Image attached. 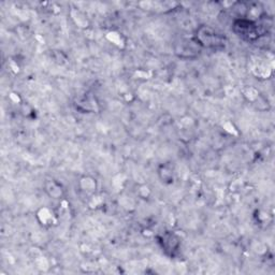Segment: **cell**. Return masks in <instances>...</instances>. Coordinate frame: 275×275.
I'll return each mask as SVG.
<instances>
[{
	"label": "cell",
	"instance_id": "6",
	"mask_svg": "<svg viewBox=\"0 0 275 275\" xmlns=\"http://www.w3.org/2000/svg\"><path fill=\"white\" fill-rule=\"evenodd\" d=\"M80 190H81L83 192L88 194H94L97 192L98 184L96 178H94L92 176H83L80 180Z\"/></svg>",
	"mask_w": 275,
	"mask_h": 275
},
{
	"label": "cell",
	"instance_id": "4",
	"mask_svg": "<svg viewBox=\"0 0 275 275\" xmlns=\"http://www.w3.org/2000/svg\"><path fill=\"white\" fill-rule=\"evenodd\" d=\"M160 243L162 248L167 252H169V254H174L176 252H178L180 245V238L173 232L164 234L160 238Z\"/></svg>",
	"mask_w": 275,
	"mask_h": 275
},
{
	"label": "cell",
	"instance_id": "2",
	"mask_svg": "<svg viewBox=\"0 0 275 275\" xmlns=\"http://www.w3.org/2000/svg\"><path fill=\"white\" fill-rule=\"evenodd\" d=\"M232 30L238 38L245 41H256L262 34L258 22L248 18H236L232 23Z\"/></svg>",
	"mask_w": 275,
	"mask_h": 275
},
{
	"label": "cell",
	"instance_id": "7",
	"mask_svg": "<svg viewBox=\"0 0 275 275\" xmlns=\"http://www.w3.org/2000/svg\"><path fill=\"white\" fill-rule=\"evenodd\" d=\"M158 176L164 184H172L174 180V170L169 164H162L158 169Z\"/></svg>",
	"mask_w": 275,
	"mask_h": 275
},
{
	"label": "cell",
	"instance_id": "1",
	"mask_svg": "<svg viewBox=\"0 0 275 275\" xmlns=\"http://www.w3.org/2000/svg\"><path fill=\"white\" fill-rule=\"evenodd\" d=\"M194 38L201 48L220 50L225 48L226 44V39L220 32L206 25L198 28Z\"/></svg>",
	"mask_w": 275,
	"mask_h": 275
},
{
	"label": "cell",
	"instance_id": "5",
	"mask_svg": "<svg viewBox=\"0 0 275 275\" xmlns=\"http://www.w3.org/2000/svg\"><path fill=\"white\" fill-rule=\"evenodd\" d=\"M44 190L48 194V197L52 199H60L64 194L62 185L54 180H46L44 185Z\"/></svg>",
	"mask_w": 275,
	"mask_h": 275
},
{
	"label": "cell",
	"instance_id": "8",
	"mask_svg": "<svg viewBox=\"0 0 275 275\" xmlns=\"http://www.w3.org/2000/svg\"><path fill=\"white\" fill-rule=\"evenodd\" d=\"M38 218L40 220L42 225L44 226H50L52 225L53 222H55V215L48 208L41 210V211L38 213Z\"/></svg>",
	"mask_w": 275,
	"mask_h": 275
},
{
	"label": "cell",
	"instance_id": "3",
	"mask_svg": "<svg viewBox=\"0 0 275 275\" xmlns=\"http://www.w3.org/2000/svg\"><path fill=\"white\" fill-rule=\"evenodd\" d=\"M201 50V46L197 41L192 39H182L176 46V53L182 58H194L196 57Z\"/></svg>",
	"mask_w": 275,
	"mask_h": 275
}]
</instances>
